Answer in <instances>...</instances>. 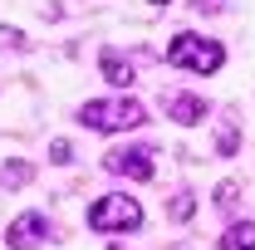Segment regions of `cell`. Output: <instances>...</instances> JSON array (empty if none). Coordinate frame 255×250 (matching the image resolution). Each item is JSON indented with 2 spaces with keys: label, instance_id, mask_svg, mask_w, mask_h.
Returning a JSON list of instances; mask_svg holds the SVG:
<instances>
[{
  "label": "cell",
  "instance_id": "6da1fadb",
  "mask_svg": "<svg viewBox=\"0 0 255 250\" xmlns=\"http://www.w3.org/2000/svg\"><path fill=\"white\" fill-rule=\"evenodd\" d=\"M79 123L94 127V132H128V127L147 123V108L137 98H89L79 108Z\"/></svg>",
  "mask_w": 255,
  "mask_h": 250
},
{
  "label": "cell",
  "instance_id": "5bb4252c",
  "mask_svg": "<svg viewBox=\"0 0 255 250\" xmlns=\"http://www.w3.org/2000/svg\"><path fill=\"white\" fill-rule=\"evenodd\" d=\"M147 5H172V0H147Z\"/></svg>",
  "mask_w": 255,
  "mask_h": 250
},
{
  "label": "cell",
  "instance_id": "ba28073f",
  "mask_svg": "<svg viewBox=\"0 0 255 250\" xmlns=\"http://www.w3.org/2000/svg\"><path fill=\"white\" fill-rule=\"evenodd\" d=\"M221 250H255V226L251 221H236V226L221 236Z\"/></svg>",
  "mask_w": 255,
  "mask_h": 250
},
{
  "label": "cell",
  "instance_id": "277c9868",
  "mask_svg": "<svg viewBox=\"0 0 255 250\" xmlns=\"http://www.w3.org/2000/svg\"><path fill=\"white\" fill-rule=\"evenodd\" d=\"M108 172H123L132 182H147L152 177V147H123V152H108L103 157Z\"/></svg>",
  "mask_w": 255,
  "mask_h": 250
},
{
  "label": "cell",
  "instance_id": "4fadbf2b",
  "mask_svg": "<svg viewBox=\"0 0 255 250\" xmlns=\"http://www.w3.org/2000/svg\"><path fill=\"white\" fill-rule=\"evenodd\" d=\"M236 182H221V187H216V206H236Z\"/></svg>",
  "mask_w": 255,
  "mask_h": 250
},
{
  "label": "cell",
  "instance_id": "3957f363",
  "mask_svg": "<svg viewBox=\"0 0 255 250\" xmlns=\"http://www.w3.org/2000/svg\"><path fill=\"white\" fill-rule=\"evenodd\" d=\"M89 226L94 231H137L142 226V206L132 196H103L89 206Z\"/></svg>",
  "mask_w": 255,
  "mask_h": 250
},
{
  "label": "cell",
  "instance_id": "52a82bcc",
  "mask_svg": "<svg viewBox=\"0 0 255 250\" xmlns=\"http://www.w3.org/2000/svg\"><path fill=\"white\" fill-rule=\"evenodd\" d=\"M167 113H172V123L191 127V123H201V118H206V103H201V98H191V94H172V98H167Z\"/></svg>",
  "mask_w": 255,
  "mask_h": 250
},
{
  "label": "cell",
  "instance_id": "8992f818",
  "mask_svg": "<svg viewBox=\"0 0 255 250\" xmlns=\"http://www.w3.org/2000/svg\"><path fill=\"white\" fill-rule=\"evenodd\" d=\"M98 69H103V79L118 84V89H132V79H137V74H132V59H123L118 49H103V54H98Z\"/></svg>",
  "mask_w": 255,
  "mask_h": 250
},
{
  "label": "cell",
  "instance_id": "30bf717a",
  "mask_svg": "<svg viewBox=\"0 0 255 250\" xmlns=\"http://www.w3.org/2000/svg\"><path fill=\"white\" fill-rule=\"evenodd\" d=\"M191 211H196V196H191V191H177V196H172V221H187Z\"/></svg>",
  "mask_w": 255,
  "mask_h": 250
},
{
  "label": "cell",
  "instance_id": "8fae6325",
  "mask_svg": "<svg viewBox=\"0 0 255 250\" xmlns=\"http://www.w3.org/2000/svg\"><path fill=\"white\" fill-rule=\"evenodd\" d=\"M236 147H241V137H236V127H231V123H221V132H216V152H221V157H231Z\"/></svg>",
  "mask_w": 255,
  "mask_h": 250
},
{
  "label": "cell",
  "instance_id": "5b68a950",
  "mask_svg": "<svg viewBox=\"0 0 255 250\" xmlns=\"http://www.w3.org/2000/svg\"><path fill=\"white\" fill-rule=\"evenodd\" d=\"M44 236H49V221L39 216V211H25L20 221H10V231H5V246H10V250H34Z\"/></svg>",
  "mask_w": 255,
  "mask_h": 250
},
{
  "label": "cell",
  "instance_id": "9c48e42d",
  "mask_svg": "<svg viewBox=\"0 0 255 250\" xmlns=\"http://www.w3.org/2000/svg\"><path fill=\"white\" fill-rule=\"evenodd\" d=\"M0 182H5V187H30V182H34V167H30V162H20V157H15V162H5V172H0Z\"/></svg>",
  "mask_w": 255,
  "mask_h": 250
},
{
  "label": "cell",
  "instance_id": "7c38bea8",
  "mask_svg": "<svg viewBox=\"0 0 255 250\" xmlns=\"http://www.w3.org/2000/svg\"><path fill=\"white\" fill-rule=\"evenodd\" d=\"M49 162H59V167H69V162H74V147H69L64 137H54V142H49Z\"/></svg>",
  "mask_w": 255,
  "mask_h": 250
},
{
  "label": "cell",
  "instance_id": "7a4b0ae2",
  "mask_svg": "<svg viewBox=\"0 0 255 250\" xmlns=\"http://www.w3.org/2000/svg\"><path fill=\"white\" fill-rule=\"evenodd\" d=\"M167 64L191 69V74H216L226 64V49L216 39H206V34H177V39L167 44Z\"/></svg>",
  "mask_w": 255,
  "mask_h": 250
}]
</instances>
